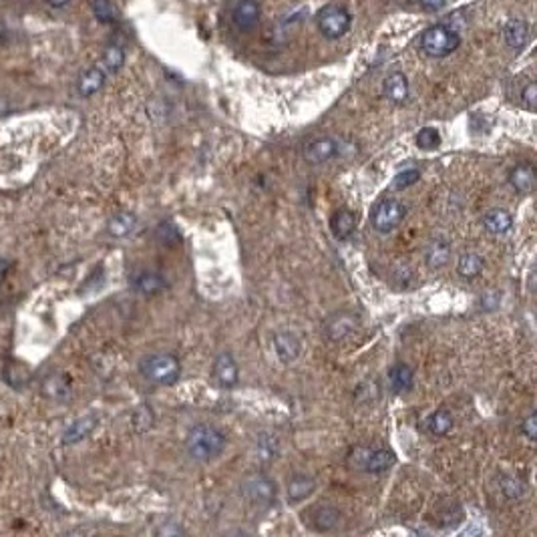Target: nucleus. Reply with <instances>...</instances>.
<instances>
[{
    "label": "nucleus",
    "mask_w": 537,
    "mask_h": 537,
    "mask_svg": "<svg viewBox=\"0 0 537 537\" xmlns=\"http://www.w3.org/2000/svg\"><path fill=\"white\" fill-rule=\"evenodd\" d=\"M276 451H278L276 437H272V435H262L260 441H258V455H260V459H262V461H264V459H266V461H268V459H274Z\"/></svg>",
    "instance_id": "obj_35"
},
{
    "label": "nucleus",
    "mask_w": 537,
    "mask_h": 537,
    "mask_svg": "<svg viewBox=\"0 0 537 537\" xmlns=\"http://www.w3.org/2000/svg\"><path fill=\"white\" fill-rule=\"evenodd\" d=\"M274 350L282 363H292L300 354V338L292 332H280L274 336Z\"/></svg>",
    "instance_id": "obj_17"
},
{
    "label": "nucleus",
    "mask_w": 537,
    "mask_h": 537,
    "mask_svg": "<svg viewBox=\"0 0 537 537\" xmlns=\"http://www.w3.org/2000/svg\"><path fill=\"white\" fill-rule=\"evenodd\" d=\"M453 429V416L449 411H437V413H433L429 418V430L433 435H437V437H443L447 435L449 430Z\"/></svg>",
    "instance_id": "obj_30"
},
{
    "label": "nucleus",
    "mask_w": 537,
    "mask_h": 537,
    "mask_svg": "<svg viewBox=\"0 0 537 537\" xmlns=\"http://www.w3.org/2000/svg\"><path fill=\"white\" fill-rule=\"evenodd\" d=\"M503 37H505V42L509 44L511 49H524L525 44L531 39V28L525 20H509L505 25V30H503Z\"/></svg>",
    "instance_id": "obj_20"
},
{
    "label": "nucleus",
    "mask_w": 537,
    "mask_h": 537,
    "mask_svg": "<svg viewBox=\"0 0 537 537\" xmlns=\"http://www.w3.org/2000/svg\"><path fill=\"white\" fill-rule=\"evenodd\" d=\"M91 6H93V14L97 16V20L103 25H111L119 18V13H117L113 0H93Z\"/></svg>",
    "instance_id": "obj_29"
},
{
    "label": "nucleus",
    "mask_w": 537,
    "mask_h": 537,
    "mask_svg": "<svg viewBox=\"0 0 537 537\" xmlns=\"http://www.w3.org/2000/svg\"><path fill=\"white\" fill-rule=\"evenodd\" d=\"M123 65H125V51L119 44H111L103 54V59H101V67L107 75H115V73L121 71Z\"/></svg>",
    "instance_id": "obj_28"
},
{
    "label": "nucleus",
    "mask_w": 537,
    "mask_h": 537,
    "mask_svg": "<svg viewBox=\"0 0 537 537\" xmlns=\"http://www.w3.org/2000/svg\"><path fill=\"white\" fill-rule=\"evenodd\" d=\"M231 20L242 32L254 30L262 20L260 2L258 0H238L236 6H234V13H231Z\"/></svg>",
    "instance_id": "obj_6"
},
{
    "label": "nucleus",
    "mask_w": 537,
    "mask_h": 537,
    "mask_svg": "<svg viewBox=\"0 0 537 537\" xmlns=\"http://www.w3.org/2000/svg\"><path fill=\"white\" fill-rule=\"evenodd\" d=\"M316 25H318V30L322 32V37L336 41V39H342L350 30L352 16L342 4L332 2V4L322 6L320 13L316 14Z\"/></svg>",
    "instance_id": "obj_4"
},
{
    "label": "nucleus",
    "mask_w": 537,
    "mask_h": 537,
    "mask_svg": "<svg viewBox=\"0 0 537 537\" xmlns=\"http://www.w3.org/2000/svg\"><path fill=\"white\" fill-rule=\"evenodd\" d=\"M390 387L397 392H409L413 389V368L409 364L399 363L390 368Z\"/></svg>",
    "instance_id": "obj_24"
},
{
    "label": "nucleus",
    "mask_w": 537,
    "mask_h": 537,
    "mask_svg": "<svg viewBox=\"0 0 537 537\" xmlns=\"http://www.w3.org/2000/svg\"><path fill=\"white\" fill-rule=\"evenodd\" d=\"M165 278H163L162 274H157V272H139L137 276L133 278V288L139 292L141 296H155L159 294L165 290Z\"/></svg>",
    "instance_id": "obj_15"
},
{
    "label": "nucleus",
    "mask_w": 537,
    "mask_h": 537,
    "mask_svg": "<svg viewBox=\"0 0 537 537\" xmlns=\"http://www.w3.org/2000/svg\"><path fill=\"white\" fill-rule=\"evenodd\" d=\"M153 427V411L149 409L147 404H141L133 413V429L137 433H143Z\"/></svg>",
    "instance_id": "obj_33"
},
{
    "label": "nucleus",
    "mask_w": 537,
    "mask_h": 537,
    "mask_svg": "<svg viewBox=\"0 0 537 537\" xmlns=\"http://www.w3.org/2000/svg\"><path fill=\"white\" fill-rule=\"evenodd\" d=\"M521 435H524L527 441H536L537 439V415L536 413H531V415L527 416L524 421V425H521Z\"/></svg>",
    "instance_id": "obj_37"
},
{
    "label": "nucleus",
    "mask_w": 537,
    "mask_h": 537,
    "mask_svg": "<svg viewBox=\"0 0 537 537\" xmlns=\"http://www.w3.org/2000/svg\"><path fill=\"white\" fill-rule=\"evenodd\" d=\"M418 2H421V6H423L427 13H437V11L443 8L447 0H418Z\"/></svg>",
    "instance_id": "obj_39"
},
{
    "label": "nucleus",
    "mask_w": 537,
    "mask_h": 537,
    "mask_svg": "<svg viewBox=\"0 0 537 537\" xmlns=\"http://www.w3.org/2000/svg\"><path fill=\"white\" fill-rule=\"evenodd\" d=\"M406 207L399 200H380L370 212V224L376 231L389 234L403 224Z\"/></svg>",
    "instance_id": "obj_5"
},
{
    "label": "nucleus",
    "mask_w": 537,
    "mask_h": 537,
    "mask_svg": "<svg viewBox=\"0 0 537 537\" xmlns=\"http://www.w3.org/2000/svg\"><path fill=\"white\" fill-rule=\"evenodd\" d=\"M314 489H316V479L314 477H310V475H296V477L290 479L286 491H288V499L292 503H298V501L308 499L314 493Z\"/></svg>",
    "instance_id": "obj_22"
},
{
    "label": "nucleus",
    "mask_w": 537,
    "mask_h": 537,
    "mask_svg": "<svg viewBox=\"0 0 537 537\" xmlns=\"http://www.w3.org/2000/svg\"><path fill=\"white\" fill-rule=\"evenodd\" d=\"M483 226L489 234H495V236H503L507 234L513 226V217L507 210H501V207H493L489 210L487 214L483 215Z\"/></svg>",
    "instance_id": "obj_19"
},
{
    "label": "nucleus",
    "mask_w": 537,
    "mask_h": 537,
    "mask_svg": "<svg viewBox=\"0 0 537 537\" xmlns=\"http://www.w3.org/2000/svg\"><path fill=\"white\" fill-rule=\"evenodd\" d=\"M107 81V73L103 71L101 65H97V67L87 68L85 73L81 75V79H79V85H77V91L81 97H93L95 93H99L101 89H103V85Z\"/></svg>",
    "instance_id": "obj_14"
},
{
    "label": "nucleus",
    "mask_w": 537,
    "mask_h": 537,
    "mask_svg": "<svg viewBox=\"0 0 537 537\" xmlns=\"http://www.w3.org/2000/svg\"><path fill=\"white\" fill-rule=\"evenodd\" d=\"M95 427H97V416L89 415L77 418V421L63 433V443L75 445L79 443V441H85V439L93 433Z\"/></svg>",
    "instance_id": "obj_18"
},
{
    "label": "nucleus",
    "mask_w": 537,
    "mask_h": 537,
    "mask_svg": "<svg viewBox=\"0 0 537 537\" xmlns=\"http://www.w3.org/2000/svg\"><path fill=\"white\" fill-rule=\"evenodd\" d=\"M338 155V143L330 137H320L310 141L304 147V159L312 165H320V163L330 162Z\"/></svg>",
    "instance_id": "obj_10"
},
{
    "label": "nucleus",
    "mask_w": 537,
    "mask_h": 537,
    "mask_svg": "<svg viewBox=\"0 0 537 537\" xmlns=\"http://www.w3.org/2000/svg\"><path fill=\"white\" fill-rule=\"evenodd\" d=\"M459 44H461V37L457 35L455 28H449L447 25L430 27L429 30H425L421 39V49L430 59H445L455 53Z\"/></svg>",
    "instance_id": "obj_3"
},
{
    "label": "nucleus",
    "mask_w": 537,
    "mask_h": 537,
    "mask_svg": "<svg viewBox=\"0 0 537 537\" xmlns=\"http://www.w3.org/2000/svg\"><path fill=\"white\" fill-rule=\"evenodd\" d=\"M509 181L517 193H531L536 189V171L529 163H519L511 169Z\"/></svg>",
    "instance_id": "obj_16"
},
{
    "label": "nucleus",
    "mask_w": 537,
    "mask_h": 537,
    "mask_svg": "<svg viewBox=\"0 0 537 537\" xmlns=\"http://www.w3.org/2000/svg\"><path fill=\"white\" fill-rule=\"evenodd\" d=\"M449 258H451V246H449V242L441 240V238L433 240L427 246V250H425V260H427V264H429L430 268H441V266H445L449 262Z\"/></svg>",
    "instance_id": "obj_23"
},
{
    "label": "nucleus",
    "mask_w": 537,
    "mask_h": 537,
    "mask_svg": "<svg viewBox=\"0 0 537 537\" xmlns=\"http://www.w3.org/2000/svg\"><path fill=\"white\" fill-rule=\"evenodd\" d=\"M361 457H356V461H358V467H363L366 473H385V471H389L392 467V463H394V455L390 453L389 449H361L358 451Z\"/></svg>",
    "instance_id": "obj_8"
},
{
    "label": "nucleus",
    "mask_w": 537,
    "mask_h": 537,
    "mask_svg": "<svg viewBox=\"0 0 537 537\" xmlns=\"http://www.w3.org/2000/svg\"><path fill=\"white\" fill-rule=\"evenodd\" d=\"M243 493L258 505H268L276 497V485L264 475H255V477H250L248 483L243 485Z\"/></svg>",
    "instance_id": "obj_9"
},
{
    "label": "nucleus",
    "mask_w": 537,
    "mask_h": 537,
    "mask_svg": "<svg viewBox=\"0 0 537 537\" xmlns=\"http://www.w3.org/2000/svg\"><path fill=\"white\" fill-rule=\"evenodd\" d=\"M356 318L349 314V312H336L334 316H330L326 324H324V332L326 336L332 340V342H342V340H346L349 336L354 334V330H356Z\"/></svg>",
    "instance_id": "obj_7"
},
{
    "label": "nucleus",
    "mask_w": 537,
    "mask_h": 537,
    "mask_svg": "<svg viewBox=\"0 0 537 537\" xmlns=\"http://www.w3.org/2000/svg\"><path fill=\"white\" fill-rule=\"evenodd\" d=\"M135 226H137V217L125 212V214H117L109 222L107 231L113 238H127L135 229Z\"/></svg>",
    "instance_id": "obj_27"
},
{
    "label": "nucleus",
    "mask_w": 537,
    "mask_h": 537,
    "mask_svg": "<svg viewBox=\"0 0 537 537\" xmlns=\"http://www.w3.org/2000/svg\"><path fill=\"white\" fill-rule=\"evenodd\" d=\"M228 439L219 429L212 425H195L188 433L186 439V449L193 461L200 463H210L226 451Z\"/></svg>",
    "instance_id": "obj_1"
},
{
    "label": "nucleus",
    "mask_w": 537,
    "mask_h": 537,
    "mask_svg": "<svg viewBox=\"0 0 537 537\" xmlns=\"http://www.w3.org/2000/svg\"><path fill=\"white\" fill-rule=\"evenodd\" d=\"M441 145V135L437 129L433 127H425L416 133V147L425 149V151H430V149H437Z\"/></svg>",
    "instance_id": "obj_32"
},
{
    "label": "nucleus",
    "mask_w": 537,
    "mask_h": 537,
    "mask_svg": "<svg viewBox=\"0 0 537 537\" xmlns=\"http://www.w3.org/2000/svg\"><path fill=\"white\" fill-rule=\"evenodd\" d=\"M157 240L165 243V246H175V243L181 242V234H179V229L175 228L174 224L163 222L162 226L157 228Z\"/></svg>",
    "instance_id": "obj_34"
},
{
    "label": "nucleus",
    "mask_w": 537,
    "mask_h": 537,
    "mask_svg": "<svg viewBox=\"0 0 537 537\" xmlns=\"http://www.w3.org/2000/svg\"><path fill=\"white\" fill-rule=\"evenodd\" d=\"M485 268V260L479 254H475V252H471V254L461 255V260H459V264H457V272H459V276H463V278H477Z\"/></svg>",
    "instance_id": "obj_26"
},
{
    "label": "nucleus",
    "mask_w": 537,
    "mask_h": 537,
    "mask_svg": "<svg viewBox=\"0 0 537 537\" xmlns=\"http://www.w3.org/2000/svg\"><path fill=\"white\" fill-rule=\"evenodd\" d=\"M499 485H501L503 495L509 497V499H519L525 493V481L515 475H503L499 479Z\"/></svg>",
    "instance_id": "obj_31"
},
{
    "label": "nucleus",
    "mask_w": 537,
    "mask_h": 537,
    "mask_svg": "<svg viewBox=\"0 0 537 537\" xmlns=\"http://www.w3.org/2000/svg\"><path fill=\"white\" fill-rule=\"evenodd\" d=\"M42 394L53 399V401H65L71 397V378L63 373H54V375H49L44 380H42Z\"/></svg>",
    "instance_id": "obj_13"
},
{
    "label": "nucleus",
    "mask_w": 537,
    "mask_h": 537,
    "mask_svg": "<svg viewBox=\"0 0 537 537\" xmlns=\"http://www.w3.org/2000/svg\"><path fill=\"white\" fill-rule=\"evenodd\" d=\"M47 2H49V6H51V8H54V11H61V8H67L73 0H47Z\"/></svg>",
    "instance_id": "obj_41"
},
{
    "label": "nucleus",
    "mask_w": 537,
    "mask_h": 537,
    "mask_svg": "<svg viewBox=\"0 0 537 537\" xmlns=\"http://www.w3.org/2000/svg\"><path fill=\"white\" fill-rule=\"evenodd\" d=\"M382 95L392 105H403L409 99V79L404 77V73H399V71L390 73L382 83Z\"/></svg>",
    "instance_id": "obj_12"
},
{
    "label": "nucleus",
    "mask_w": 537,
    "mask_h": 537,
    "mask_svg": "<svg viewBox=\"0 0 537 537\" xmlns=\"http://www.w3.org/2000/svg\"><path fill=\"white\" fill-rule=\"evenodd\" d=\"M521 101H524L525 107L529 109V111H533V109H536V103H537V87H536V83H529V85L525 87L524 93H521Z\"/></svg>",
    "instance_id": "obj_38"
},
{
    "label": "nucleus",
    "mask_w": 537,
    "mask_h": 537,
    "mask_svg": "<svg viewBox=\"0 0 537 537\" xmlns=\"http://www.w3.org/2000/svg\"><path fill=\"white\" fill-rule=\"evenodd\" d=\"M11 268H13V262H11V260H6V258H0V286H2V282L6 280V276H8Z\"/></svg>",
    "instance_id": "obj_40"
},
{
    "label": "nucleus",
    "mask_w": 537,
    "mask_h": 537,
    "mask_svg": "<svg viewBox=\"0 0 537 537\" xmlns=\"http://www.w3.org/2000/svg\"><path fill=\"white\" fill-rule=\"evenodd\" d=\"M356 228V215L350 210H336L330 217V229L338 240H346Z\"/></svg>",
    "instance_id": "obj_21"
},
{
    "label": "nucleus",
    "mask_w": 537,
    "mask_h": 537,
    "mask_svg": "<svg viewBox=\"0 0 537 537\" xmlns=\"http://www.w3.org/2000/svg\"><path fill=\"white\" fill-rule=\"evenodd\" d=\"M139 370L149 382H155V385H162V387H171L181 376V363L175 354L155 352V354H149L141 361Z\"/></svg>",
    "instance_id": "obj_2"
},
{
    "label": "nucleus",
    "mask_w": 537,
    "mask_h": 537,
    "mask_svg": "<svg viewBox=\"0 0 537 537\" xmlns=\"http://www.w3.org/2000/svg\"><path fill=\"white\" fill-rule=\"evenodd\" d=\"M338 519H340V513L336 507H330V505H318L316 509L312 511V525L318 531L332 529L338 524Z\"/></svg>",
    "instance_id": "obj_25"
},
{
    "label": "nucleus",
    "mask_w": 537,
    "mask_h": 537,
    "mask_svg": "<svg viewBox=\"0 0 537 537\" xmlns=\"http://www.w3.org/2000/svg\"><path fill=\"white\" fill-rule=\"evenodd\" d=\"M215 382L224 389H231L238 382V364L229 352H222L214 363Z\"/></svg>",
    "instance_id": "obj_11"
},
{
    "label": "nucleus",
    "mask_w": 537,
    "mask_h": 537,
    "mask_svg": "<svg viewBox=\"0 0 537 537\" xmlns=\"http://www.w3.org/2000/svg\"><path fill=\"white\" fill-rule=\"evenodd\" d=\"M421 179V171L418 169H406V171H401L392 179V188L394 189H406L409 186H413Z\"/></svg>",
    "instance_id": "obj_36"
}]
</instances>
